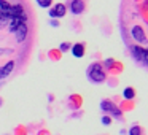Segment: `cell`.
Returning a JSON list of instances; mask_svg holds the SVG:
<instances>
[{
	"label": "cell",
	"instance_id": "obj_1",
	"mask_svg": "<svg viewBox=\"0 0 148 135\" xmlns=\"http://www.w3.org/2000/svg\"><path fill=\"white\" fill-rule=\"evenodd\" d=\"M88 78H89L92 83H103L107 78L105 72H103V67L100 64H91L89 68H88Z\"/></svg>",
	"mask_w": 148,
	"mask_h": 135
},
{
	"label": "cell",
	"instance_id": "obj_2",
	"mask_svg": "<svg viewBox=\"0 0 148 135\" xmlns=\"http://www.w3.org/2000/svg\"><path fill=\"white\" fill-rule=\"evenodd\" d=\"M100 110L102 111H105V113H110V115H113V118H116V119H121L123 118V113H121V110L118 108V106L115 105V103L112 102V100H102L100 102Z\"/></svg>",
	"mask_w": 148,
	"mask_h": 135
},
{
	"label": "cell",
	"instance_id": "obj_3",
	"mask_svg": "<svg viewBox=\"0 0 148 135\" xmlns=\"http://www.w3.org/2000/svg\"><path fill=\"white\" fill-rule=\"evenodd\" d=\"M131 54H132V57H134L135 61H138V62H142L143 65H147V62H148V51L145 48L134 45L131 48Z\"/></svg>",
	"mask_w": 148,
	"mask_h": 135
},
{
	"label": "cell",
	"instance_id": "obj_4",
	"mask_svg": "<svg viewBox=\"0 0 148 135\" xmlns=\"http://www.w3.org/2000/svg\"><path fill=\"white\" fill-rule=\"evenodd\" d=\"M131 35H132V38H134L137 43H142V45H145V43H147V35H145V30L142 29L140 26H132Z\"/></svg>",
	"mask_w": 148,
	"mask_h": 135
},
{
	"label": "cell",
	"instance_id": "obj_5",
	"mask_svg": "<svg viewBox=\"0 0 148 135\" xmlns=\"http://www.w3.org/2000/svg\"><path fill=\"white\" fill-rule=\"evenodd\" d=\"M67 14V7L64 3H58L49 10V16L54 19V18H64Z\"/></svg>",
	"mask_w": 148,
	"mask_h": 135
},
{
	"label": "cell",
	"instance_id": "obj_6",
	"mask_svg": "<svg viewBox=\"0 0 148 135\" xmlns=\"http://www.w3.org/2000/svg\"><path fill=\"white\" fill-rule=\"evenodd\" d=\"M70 11L73 14H81L84 11V2L83 0H72L70 2Z\"/></svg>",
	"mask_w": 148,
	"mask_h": 135
},
{
	"label": "cell",
	"instance_id": "obj_7",
	"mask_svg": "<svg viewBox=\"0 0 148 135\" xmlns=\"http://www.w3.org/2000/svg\"><path fill=\"white\" fill-rule=\"evenodd\" d=\"M16 40H18V43H23L24 40L27 38V26H26V22H21L19 24V27L16 29Z\"/></svg>",
	"mask_w": 148,
	"mask_h": 135
},
{
	"label": "cell",
	"instance_id": "obj_8",
	"mask_svg": "<svg viewBox=\"0 0 148 135\" xmlns=\"http://www.w3.org/2000/svg\"><path fill=\"white\" fill-rule=\"evenodd\" d=\"M13 68H14V62L13 61H10L8 64H5L3 67L0 68V80H3V78H7L8 75L13 72Z\"/></svg>",
	"mask_w": 148,
	"mask_h": 135
},
{
	"label": "cell",
	"instance_id": "obj_9",
	"mask_svg": "<svg viewBox=\"0 0 148 135\" xmlns=\"http://www.w3.org/2000/svg\"><path fill=\"white\" fill-rule=\"evenodd\" d=\"M70 51L75 57H83L84 56V45L83 43H77V45L70 46Z\"/></svg>",
	"mask_w": 148,
	"mask_h": 135
},
{
	"label": "cell",
	"instance_id": "obj_10",
	"mask_svg": "<svg viewBox=\"0 0 148 135\" xmlns=\"http://www.w3.org/2000/svg\"><path fill=\"white\" fill-rule=\"evenodd\" d=\"M123 97H124L126 100H132L135 97V89L134 87H126V89L123 91Z\"/></svg>",
	"mask_w": 148,
	"mask_h": 135
},
{
	"label": "cell",
	"instance_id": "obj_11",
	"mask_svg": "<svg viewBox=\"0 0 148 135\" xmlns=\"http://www.w3.org/2000/svg\"><path fill=\"white\" fill-rule=\"evenodd\" d=\"M21 22H24V21H21V19H11V21H10V27H8V30H10V32H16V29L19 27Z\"/></svg>",
	"mask_w": 148,
	"mask_h": 135
},
{
	"label": "cell",
	"instance_id": "obj_12",
	"mask_svg": "<svg viewBox=\"0 0 148 135\" xmlns=\"http://www.w3.org/2000/svg\"><path fill=\"white\" fill-rule=\"evenodd\" d=\"M129 135H142V127L140 125H132L131 130H129Z\"/></svg>",
	"mask_w": 148,
	"mask_h": 135
},
{
	"label": "cell",
	"instance_id": "obj_13",
	"mask_svg": "<svg viewBox=\"0 0 148 135\" xmlns=\"http://www.w3.org/2000/svg\"><path fill=\"white\" fill-rule=\"evenodd\" d=\"M37 3H38V7L42 8H49L53 3V0H37Z\"/></svg>",
	"mask_w": 148,
	"mask_h": 135
},
{
	"label": "cell",
	"instance_id": "obj_14",
	"mask_svg": "<svg viewBox=\"0 0 148 135\" xmlns=\"http://www.w3.org/2000/svg\"><path fill=\"white\" fill-rule=\"evenodd\" d=\"M59 49H61L62 52H65V51H69L70 49V43H62L61 46H59Z\"/></svg>",
	"mask_w": 148,
	"mask_h": 135
},
{
	"label": "cell",
	"instance_id": "obj_15",
	"mask_svg": "<svg viewBox=\"0 0 148 135\" xmlns=\"http://www.w3.org/2000/svg\"><path fill=\"white\" fill-rule=\"evenodd\" d=\"M110 122H112V118H110V116H103L102 118V124L103 125H108Z\"/></svg>",
	"mask_w": 148,
	"mask_h": 135
},
{
	"label": "cell",
	"instance_id": "obj_16",
	"mask_svg": "<svg viewBox=\"0 0 148 135\" xmlns=\"http://www.w3.org/2000/svg\"><path fill=\"white\" fill-rule=\"evenodd\" d=\"M113 62H115L113 59H105V62H103V64H105L107 68H110V67H113Z\"/></svg>",
	"mask_w": 148,
	"mask_h": 135
},
{
	"label": "cell",
	"instance_id": "obj_17",
	"mask_svg": "<svg viewBox=\"0 0 148 135\" xmlns=\"http://www.w3.org/2000/svg\"><path fill=\"white\" fill-rule=\"evenodd\" d=\"M0 21H3V14L0 13Z\"/></svg>",
	"mask_w": 148,
	"mask_h": 135
}]
</instances>
